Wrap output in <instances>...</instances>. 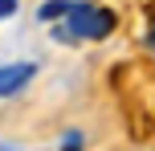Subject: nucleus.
<instances>
[{"instance_id": "nucleus-3", "label": "nucleus", "mask_w": 155, "mask_h": 151, "mask_svg": "<svg viewBox=\"0 0 155 151\" xmlns=\"http://www.w3.org/2000/svg\"><path fill=\"white\" fill-rule=\"evenodd\" d=\"M70 8H74V0H45V4L37 8V21L41 25H61L65 16H70Z\"/></svg>"}, {"instance_id": "nucleus-2", "label": "nucleus", "mask_w": 155, "mask_h": 151, "mask_svg": "<svg viewBox=\"0 0 155 151\" xmlns=\"http://www.w3.org/2000/svg\"><path fill=\"white\" fill-rule=\"evenodd\" d=\"M33 78H37V65L33 61H4L0 65V98H16Z\"/></svg>"}, {"instance_id": "nucleus-5", "label": "nucleus", "mask_w": 155, "mask_h": 151, "mask_svg": "<svg viewBox=\"0 0 155 151\" xmlns=\"http://www.w3.org/2000/svg\"><path fill=\"white\" fill-rule=\"evenodd\" d=\"M12 12H16V0H0V21H8Z\"/></svg>"}, {"instance_id": "nucleus-4", "label": "nucleus", "mask_w": 155, "mask_h": 151, "mask_svg": "<svg viewBox=\"0 0 155 151\" xmlns=\"http://www.w3.org/2000/svg\"><path fill=\"white\" fill-rule=\"evenodd\" d=\"M82 147H86V139L78 135V131H65V139H61V147H57V151H82Z\"/></svg>"}, {"instance_id": "nucleus-1", "label": "nucleus", "mask_w": 155, "mask_h": 151, "mask_svg": "<svg viewBox=\"0 0 155 151\" xmlns=\"http://www.w3.org/2000/svg\"><path fill=\"white\" fill-rule=\"evenodd\" d=\"M61 25H65V33H70L74 41H106L110 33H114L118 16H114V8H106V4H86V0H74L70 16H65Z\"/></svg>"}, {"instance_id": "nucleus-6", "label": "nucleus", "mask_w": 155, "mask_h": 151, "mask_svg": "<svg viewBox=\"0 0 155 151\" xmlns=\"http://www.w3.org/2000/svg\"><path fill=\"white\" fill-rule=\"evenodd\" d=\"M147 45H151V49H155V29H151V37H147Z\"/></svg>"}]
</instances>
